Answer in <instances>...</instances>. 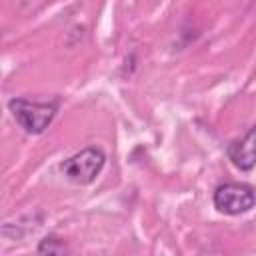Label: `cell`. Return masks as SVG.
Returning a JSON list of instances; mask_svg holds the SVG:
<instances>
[{
	"mask_svg": "<svg viewBox=\"0 0 256 256\" xmlns=\"http://www.w3.org/2000/svg\"><path fill=\"white\" fill-rule=\"evenodd\" d=\"M8 108L26 134H42L56 116V102H36L28 98H12Z\"/></svg>",
	"mask_w": 256,
	"mask_h": 256,
	"instance_id": "6da1fadb",
	"label": "cell"
},
{
	"mask_svg": "<svg viewBox=\"0 0 256 256\" xmlns=\"http://www.w3.org/2000/svg\"><path fill=\"white\" fill-rule=\"evenodd\" d=\"M104 164H106V154L102 152V148L88 146V148L72 154L70 158H66L60 164V170L64 172V176L70 182L86 186L96 180V176L102 172Z\"/></svg>",
	"mask_w": 256,
	"mask_h": 256,
	"instance_id": "7a4b0ae2",
	"label": "cell"
},
{
	"mask_svg": "<svg viewBox=\"0 0 256 256\" xmlns=\"http://www.w3.org/2000/svg\"><path fill=\"white\" fill-rule=\"evenodd\" d=\"M214 206L228 216H238L256 206V190L242 182H224L214 190Z\"/></svg>",
	"mask_w": 256,
	"mask_h": 256,
	"instance_id": "3957f363",
	"label": "cell"
},
{
	"mask_svg": "<svg viewBox=\"0 0 256 256\" xmlns=\"http://www.w3.org/2000/svg\"><path fill=\"white\" fill-rule=\"evenodd\" d=\"M226 154L238 170H252L256 166V124L244 134V138L230 142Z\"/></svg>",
	"mask_w": 256,
	"mask_h": 256,
	"instance_id": "277c9868",
	"label": "cell"
},
{
	"mask_svg": "<svg viewBox=\"0 0 256 256\" xmlns=\"http://www.w3.org/2000/svg\"><path fill=\"white\" fill-rule=\"evenodd\" d=\"M36 256H68V250L60 238L46 236L40 240V244L36 248Z\"/></svg>",
	"mask_w": 256,
	"mask_h": 256,
	"instance_id": "5b68a950",
	"label": "cell"
}]
</instances>
